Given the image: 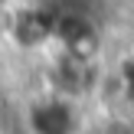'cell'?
<instances>
[{
	"mask_svg": "<svg viewBox=\"0 0 134 134\" xmlns=\"http://www.w3.org/2000/svg\"><path fill=\"white\" fill-rule=\"evenodd\" d=\"M118 75H121V88H124V95L134 102V52L121 59V65H118Z\"/></svg>",
	"mask_w": 134,
	"mask_h": 134,
	"instance_id": "4",
	"label": "cell"
},
{
	"mask_svg": "<svg viewBox=\"0 0 134 134\" xmlns=\"http://www.w3.org/2000/svg\"><path fill=\"white\" fill-rule=\"evenodd\" d=\"M10 36L20 49H43L56 39V13L46 7H20L10 13Z\"/></svg>",
	"mask_w": 134,
	"mask_h": 134,
	"instance_id": "1",
	"label": "cell"
},
{
	"mask_svg": "<svg viewBox=\"0 0 134 134\" xmlns=\"http://www.w3.org/2000/svg\"><path fill=\"white\" fill-rule=\"evenodd\" d=\"M92 75H95V65L75 62V59H69L62 52V59H59V65H56V82H59V88L72 92V95H82V92L92 88Z\"/></svg>",
	"mask_w": 134,
	"mask_h": 134,
	"instance_id": "3",
	"label": "cell"
},
{
	"mask_svg": "<svg viewBox=\"0 0 134 134\" xmlns=\"http://www.w3.org/2000/svg\"><path fill=\"white\" fill-rule=\"evenodd\" d=\"M26 124L33 134H75L79 131V118L72 102L65 98H43L33 102L26 111Z\"/></svg>",
	"mask_w": 134,
	"mask_h": 134,
	"instance_id": "2",
	"label": "cell"
}]
</instances>
